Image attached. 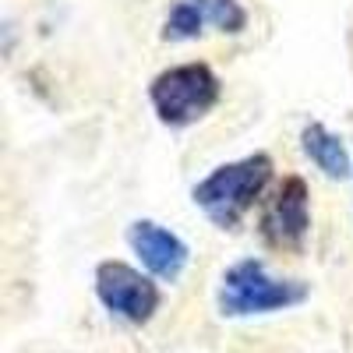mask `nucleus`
<instances>
[{
	"label": "nucleus",
	"instance_id": "f257e3e1",
	"mask_svg": "<svg viewBox=\"0 0 353 353\" xmlns=\"http://www.w3.org/2000/svg\"><path fill=\"white\" fill-rule=\"evenodd\" d=\"M272 176H276L272 156L251 152L244 159L216 166L209 176H201L191 191V198L219 230H237L254 205L265 201V191H269Z\"/></svg>",
	"mask_w": 353,
	"mask_h": 353
},
{
	"label": "nucleus",
	"instance_id": "f03ea898",
	"mask_svg": "<svg viewBox=\"0 0 353 353\" xmlns=\"http://www.w3.org/2000/svg\"><path fill=\"white\" fill-rule=\"evenodd\" d=\"M307 301V283L304 279H283L265 269L258 258L233 261L219 279L216 304L223 318H251V314H272L286 311Z\"/></svg>",
	"mask_w": 353,
	"mask_h": 353
},
{
	"label": "nucleus",
	"instance_id": "7ed1b4c3",
	"mask_svg": "<svg viewBox=\"0 0 353 353\" xmlns=\"http://www.w3.org/2000/svg\"><path fill=\"white\" fill-rule=\"evenodd\" d=\"M223 96V81L219 74L201 64H173L159 71L149 85V103L159 117L163 128H191L201 117H209Z\"/></svg>",
	"mask_w": 353,
	"mask_h": 353
},
{
	"label": "nucleus",
	"instance_id": "20e7f679",
	"mask_svg": "<svg viewBox=\"0 0 353 353\" xmlns=\"http://www.w3.org/2000/svg\"><path fill=\"white\" fill-rule=\"evenodd\" d=\"M92 283L99 304L128 325H149L163 304V293L152 283V276H145L128 261H99Z\"/></svg>",
	"mask_w": 353,
	"mask_h": 353
},
{
	"label": "nucleus",
	"instance_id": "39448f33",
	"mask_svg": "<svg viewBox=\"0 0 353 353\" xmlns=\"http://www.w3.org/2000/svg\"><path fill=\"white\" fill-rule=\"evenodd\" d=\"M258 233L272 251H301L311 233V191L301 176H286L261 201Z\"/></svg>",
	"mask_w": 353,
	"mask_h": 353
},
{
	"label": "nucleus",
	"instance_id": "423d86ee",
	"mask_svg": "<svg viewBox=\"0 0 353 353\" xmlns=\"http://www.w3.org/2000/svg\"><path fill=\"white\" fill-rule=\"evenodd\" d=\"M209 25L216 32L241 36L248 28V11L241 0H176L163 21V39L166 43L198 39Z\"/></svg>",
	"mask_w": 353,
	"mask_h": 353
},
{
	"label": "nucleus",
	"instance_id": "0eeeda50",
	"mask_svg": "<svg viewBox=\"0 0 353 353\" xmlns=\"http://www.w3.org/2000/svg\"><path fill=\"white\" fill-rule=\"evenodd\" d=\"M128 244L138 254V261L145 265V272L163 283H176L191 261V248L170 226H163L156 219H134L128 226Z\"/></svg>",
	"mask_w": 353,
	"mask_h": 353
},
{
	"label": "nucleus",
	"instance_id": "6e6552de",
	"mask_svg": "<svg viewBox=\"0 0 353 353\" xmlns=\"http://www.w3.org/2000/svg\"><path fill=\"white\" fill-rule=\"evenodd\" d=\"M301 149H304V156H307L321 173L332 176V181L353 176V163H350V152H346L343 138L332 134L325 124H318V121L304 124V131H301Z\"/></svg>",
	"mask_w": 353,
	"mask_h": 353
}]
</instances>
